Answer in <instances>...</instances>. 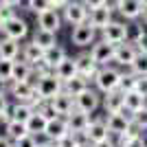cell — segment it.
<instances>
[{
    "instance_id": "obj_1",
    "label": "cell",
    "mask_w": 147,
    "mask_h": 147,
    "mask_svg": "<svg viewBox=\"0 0 147 147\" xmlns=\"http://www.w3.org/2000/svg\"><path fill=\"white\" fill-rule=\"evenodd\" d=\"M121 70L119 68H112V66H101L99 68V73L94 75V86H97L99 92H112V90H117L119 84H121Z\"/></svg>"
},
{
    "instance_id": "obj_2",
    "label": "cell",
    "mask_w": 147,
    "mask_h": 147,
    "mask_svg": "<svg viewBox=\"0 0 147 147\" xmlns=\"http://www.w3.org/2000/svg\"><path fill=\"white\" fill-rule=\"evenodd\" d=\"M61 16H64V22H68L70 26L84 24L90 18V9H88L81 0H70L64 9H61Z\"/></svg>"
},
{
    "instance_id": "obj_3",
    "label": "cell",
    "mask_w": 147,
    "mask_h": 147,
    "mask_svg": "<svg viewBox=\"0 0 147 147\" xmlns=\"http://www.w3.org/2000/svg\"><path fill=\"white\" fill-rule=\"evenodd\" d=\"M35 88L46 101H51L53 97H57V94L64 90V81H61L55 75V70H53V73H49V75H40V79L35 81Z\"/></svg>"
},
{
    "instance_id": "obj_4",
    "label": "cell",
    "mask_w": 147,
    "mask_h": 147,
    "mask_svg": "<svg viewBox=\"0 0 147 147\" xmlns=\"http://www.w3.org/2000/svg\"><path fill=\"white\" fill-rule=\"evenodd\" d=\"M105 123H108V129H110V134H114V136H121V134H125V132H129V129L134 127V121H132V112H127L125 108H123L121 112L108 114Z\"/></svg>"
},
{
    "instance_id": "obj_5",
    "label": "cell",
    "mask_w": 147,
    "mask_h": 147,
    "mask_svg": "<svg viewBox=\"0 0 147 147\" xmlns=\"http://www.w3.org/2000/svg\"><path fill=\"white\" fill-rule=\"evenodd\" d=\"M70 42H73L75 46H79V49H84V46H90V44L97 42V29H94L90 22H84V24L73 26Z\"/></svg>"
},
{
    "instance_id": "obj_6",
    "label": "cell",
    "mask_w": 147,
    "mask_h": 147,
    "mask_svg": "<svg viewBox=\"0 0 147 147\" xmlns=\"http://www.w3.org/2000/svg\"><path fill=\"white\" fill-rule=\"evenodd\" d=\"M7 88L11 92V97H16L22 103H31L37 94L35 84H31V81H7Z\"/></svg>"
},
{
    "instance_id": "obj_7",
    "label": "cell",
    "mask_w": 147,
    "mask_h": 147,
    "mask_svg": "<svg viewBox=\"0 0 147 147\" xmlns=\"http://www.w3.org/2000/svg\"><path fill=\"white\" fill-rule=\"evenodd\" d=\"M114 49H117V44L99 40V42H94L90 46V57L99 66H108V61H114Z\"/></svg>"
},
{
    "instance_id": "obj_8",
    "label": "cell",
    "mask_w": 147,
    "mask_h": 147,
    "mask_svg": "<svg viewBox=\"0 0 147 147\" xmlns=\"http://www.w3.org/2000/svg\"><path fill=\"white\" fill-rule=\"evenodd\" d=\"M101 40L110 44H123V42H129L127 40V24L125 22H119V20H112L110 24L101 31Z\"/></svg>"
},
{
    "instance_id": "obj_9",
    "label": "cell",
    "mask_w": 147,
    "mask_h": 147,
    "mask_svg": "<svg viewBox=\"0 0 147 147\" xmlns=\"http://www.w3.org/2000/svg\"><path fill=\"white\" fill-rule=\"evenodd\" d=\"M112 16H114V7H112L110 2H105V5L97 7V9H90V18H88V22H90L97 31H103L105 26L114 20Z\"/></svg>"
},
{
    "instance_id": "obj_10",
    "label": "cell",
    "mask_w": 147,
    "mask_h": 147,
    "mask_svg": "<svg viewBox=\"0 0 147 147\" xmlns=\"http://www.w3.org/2000/svg\"><path fill=\"white\" fill-rule=\"evenodd\" d=\"M99 105H101V97H99L97 90L86 88L81 94L75 97V108L81 110V112H86V114H92L94 110H99Z\"/></svg>"
},
{
    "instance_id": "obj_11",
    "label": "cell",
    "mask_w": 147,
    "mask_h": 147,
    "mask_svg": "<svg viewBox=\"0 0 147 147\" xmlns=\"http://www.w3.org/2000/svg\"><path fill=\"white\" fill-rule=\"evenodd\" d=\"M2 33H5L7 37H11V40H24L26 35H29V24H26L24 18H20V16H13V18H9L5 22V26H2Z\"/></svg>"
},
{
    "instance_id": "obj_12",
    "label": "cell",
    "mask_w": 147,
    "mask_h": 147,
    "mask_svg": "<svg viewBox=\"0 0 147 147\" xmlns=\"http://www.w3.org/2000/svg\"><path fill=\"white\" fill-rule=\"evenodd\" d=\"M61 22H64V16L59 13V9H53V7H51L46 11L37 13V26H40V29L57 33V31L61 29Z\"/></svg>"
},
{
    "instance_id": "obj_13",
    "label": "cell",
    "mask_w": 147,
    "mask_h": 147,
    "mask_svg": "<svg viewBox=\"0 0 147 147\" xmlns=\"http://www.w3.org/2000/svg\"><path fill=\"white\" fill-rule=\"evenodd\" d=\"M84 138L90 143H101L105 141V138H110V129H108V123H105V119H94V121H90V125H88V129L84 132Z\"/></svg>"
},
{
    "instance_id": "obj_14",
    "label": "cell",
    "mask_w": 147,
    "mask_h": 147,
    "mask_svg": "<svg viewBox=\"0 0 147 147\" xmlns=\"http://www.w3.org/2000/svg\"><path fill=\"white\" fill-rule=\"evenodd\" d=\"M136 55H138V49H136L134 42L117 44V49H114V61H117L119 66H125V68L132 66V61L136 59Z\"/></svg>"
},
{
    "instance_id": "obj_15",
    "label": "cell",
    "mask_w": 147,
    "mask_h": 147,
    "mask_svg": "<svg viewBox=\"0 0 147 147\" xmlns=\"http://www.w3.org/2000/svg\"><path fill=\"white\" fill-rule=\"evenodd\" d=\"M114 11H119V16H123L125 20H138L143 13V2L141 0H117Z\"/></svg>"
},
{
    "instance_id": "obj_16",
    "label": "cell",
    "mask_w": 147,
    "mask_h": 147,
    "mask_svg": "<svg viewBox=\"0 0 147 147\" xmlns=\"http://www.w3.org/2000/svg\"><path fill=\"white\" fill-rule=\"evenodd\" d=\"M68 132H70V125H68L66 117H53V119H49L46 129H44L46 138H51V141H59L61 136H66Z\"/></svg>"
},
{
    "instance_id": "obj_17",
    "label": "cell",
    "mask_w": 147,
    "mask_h": 147,
    "mask_svg": "<svg viewBox=\"0 0 147 147\" xmlns=\"http://www.w3.org/2000/svg\"><path fill=\"white\" fill-rule=\"evenodd\" d=\"M49 103L53 105V110H55L59 117H68V114L75 110V97H73V94H68L66 90H61L57 97L51 99Z\"/></svg>"
},
{
    "instance_id": "obj_18",
    "label": "cell",
    "mask_w": 147,
    "mask_h": 147,
    "mask_svg": "<svg viewBox=\"0 0 147 147\" xmlns=\"http://www.w3.org/2000/svg\"><path fill=\"white\" fill-rule=\"evenodd\" d=\"M66 121H68V125H70V132H73V134L84 136V132H86L88 125H90V114H86V112H81V110L75 108L66 117Z\"/></svg>"
},
{
    "instance_id": "obj_19",
    "label": "cell",
    "mask_w": 147,
    "mask_h": 147,
    "mask_svg": "<svg viewBox=\"0 0 147 147\" xmlns=\"http://www.w3.org/2000/svg\"><path fill=\"white\" fill-rule=\"evenodd\" d=\"M123 108H125V92H121L117 88V90L105 92V94H103V110H105V114L121 112Z\"/></svg>"
},
{
    "instance_id": "obj_20",
    "label": "cell",
    "mask_w": 147,
    "mask_h": 147,
    "mask_svg": "<svg viewBox=\"0 0 147 147\" xmlns=\"http://www.w3.org/2000/svg\"><path fill=\"white\" fill-rule=\"evenodd\" d=\"M75 59H77V70H79L81 77H86L88 81L94 79V75L99 73V68H101V66L90 57V53H81V55H77Z\"/></svg>"
},
{
    "instance_id": "obj_21",
    "label": "cell",
    "mask_w": 147,
    "mask_h": 147,
    "mask_svg": "<svg viewBox=\"0 0 147 147\" xmlns=\"http://www.w3.org/2000/svg\"><path fill=\"white\" fill-rule=\"evenodd\" d=\"M147 105V97L143 94L141 90H129V92H125V110L127 112H138L141 108H145Z\"/></svg>"
},
{
    "instance_id": "obj_22",
    "label": "cell",
    "mask_w": 147,
    "mask_h": 147,
    "mask_svg": "<svg viewBox=\"0 0 147 147\" xmlns=\"http://www.w3.org/2000/svg\"><path fill=\"white\" fill-rule=\"evenodd\" d=\"M55 75L59 77L61 81H64V84H66L68 79L77 77V75H79V70H77V59H70V57H66V59H64L59 66L55 68Z\"/></svg>"
},
{
    "instance_id": "obj_23",
    "label": "cell",
    "mask_w": 147,
    "mask_h": 147,
    "mask_svg": "<svg viewBox=\"0 0 147 147\" xmlns=\"http://www.w3.org/2000/svg\"><path fill=\"white\" fill-rule=\"evenodd\" d=\"M33 42H35L42 51H46V49H51V46H55V44H57V33L37 26V31L33 33Z\"/></svg>"
},
{
    "instance_id": "obj_24",
    "label": "cell",
    "mask_w": 147,
    "mask_h": 147,
    "mask_svg": "<svg viewBox=\"0 0 147 147\" xmlns=\"http://www.w3.org/2000/svg\"><path fill=\"white\" fill-rule=\"evenodd\" d=\"M31 75H33V66L29 61H18L13 59V75H11V81H31Z\"/></svg>"
},
{
    "instance_id": "obj_25",
    "label": "cell",
    "mask_w": 147,
    "mask_h": 147,
    "mask_svg": "<svg viewBox=\"0 0 147 147\" xmlns=\"http://www.w3.org/2000/svg\"><path fill=\"white\" fill-rule=\"evenodd\" d=\"M18 53H20L18 40H11L7 35L0 40V57H5V59H18Z\"/></svg>"
},
{
    "instance_id": "obj_26",
    "label": "cell",
    "mask_w": 147,
    "mask_h": 147,
    "mask_svg": "<svg viewBox=\"0 0 147 147\" xmlns=\"http://www.w3.org/2000/svg\"><path fill=\"white\" fill-rule=\"evenodd\" d=\"M5 134L11 138V141H18V138H22V136L29 134V127H26L24 121H16V119H11V121L5 125Z\"/></svg>"
},
{
    "instance_id": "obj_27",
    "label": "cell",
    "mask_w": 147,
    "mask_h": 147,
    "mask_svg": "<svg viewBox=\"0 0 147 147\" xmlns=\"http://www.w3.org/2000/svg\"><path fill=\"white\" fill-rule=\"evenodd\" d=\"M66 57H68V55H66V49H64V46H59V44H55V46H51V49L44 51V59L53 66V70H55V68L59 66Z\"/></svg>"
},
{
    "instance_id": "obj_28",
    "label": "cell",
    "mask_w": 147,
    "mask_h": 147,
    "mask_svg": "<svg viewBox=\"0 0 147 147\" xmlns=\"http://www.w3.org/2000/svg\"><path fill=\"white\" fill-rule=\"evenodd\" d=\"M22 59L24 61H29L31 66H35L40 59H44V51L37 46L33 40H31L29 44H24V49H22Z\"/></svg>"
},
{
    "instance_id": "obj_29",
    "label": "cell",
    "mask_w": 147,
    "mask_h": 147,
    "mask_svg": "<svg viewBox=\"0 0 147 147\" xmlns=\"http://www.w3.org/2000/svg\"><path fill=\"white\" fill-rule=\"evenodd\" d=\"M46 123H49V119L44 117L42 112H33L31 114V119L26 121V127H29V134H44V129H46Z\"/></svg>"
},
{
    "instance_id": "obj_30",
    "label": "cell",
    "mask_w": 147,
    "mask_h": 147,
    "mask_svg": "<svg viewBox=\"0 0 147 147\" xmlns=\"http://www.w3.org/2000/svg\"><path fill=\"white\" fill-rule=\"evenodd\" d=\"M86 88H90V86H88V79L81 77V75H77V77H73V79H68L66 84H64V90H66L68 94H73V97L81 94Z\"/></svg>"
},
{
    "instance_id": "obj_31",
    "label": "cell",
    "mask_w": 147,
    "mask_h": 147,
    "mask_svg": "<svg viewBox=\"0 0 147 147\" xmlns=\"http://www.w3.org/2000/svg\"><path fill=\"white\" fill-rule=\"evenodd\" d=\"M11 108H13V119H16V121H24V123L29 121L31 114L35 112L31 103H22V101H18V103L11 105Z\"/></svg>"
},
{
    "instance_id": "obj_32",
    "label": "cell",
    "mask_w": 147,
    "mask_h": 147,
    "mask_svg": "<svg viewBox=\"0 0 147 147\" xmlns=\"http://www.w3.org/2000/svg\"><path fill=\"white\" fill-rule=\"evenodd\" d=\"M138 79H141V77H138L136 73H132V70H129V73H123V75H121V84H119V90H121V92L136 90Z\"/></svg>"
},
{
    "instance_id": "obj_33",
    "label": "cell",
    "mask_w": 147,
    "mask_h": 147,
    "mask_svg": "<svg viewBox=\"0 0 147 147\" xmlns=\"http://www.w3.org/2000/svg\"><path fill=\"white\" fill-rule=\"evenodd\" d=\"M129 70L136 73L138 77H147V53H141V51H138V55H136V59L132 61Z\"/></svg>"
},
{
    "instance_id": "obj_34",
    "label": "cell",
    "mask_w": 147,
    "mask_h": 147,
    "mask_svg": "<svg viewBox=\"0 0 147 147\" xmlns=\"http://www.w3.org/2000/svg\"><path fill=\"white\" fill-rule=\"evenodd\" d=\"M11 75H13V59L0 57V84L11 81Z\"/></svg>"
},
{
    "instance_id": "obj_35",
    "label": "cell",
    "mask_w": 147,
    "mask_h": 147,
    "mask_svg": "<svg viewBox=\"0 0 147 147\" xmlns=\"http://www.w3.org/2000/svg\"><path fill=\"white\" fill-rule=\"evenodd\" d=\"M26 2V9H29L31 13H42L46 11V9H51V0H24Z\"/></svg>"
},
{
    "instance_id": "obj_36",
    "label": "cell",
    "mask_w": 147,
    "mask_h": 147,
    "mask_svg": "<svg viewBox=\"0 0 147 147\" xmlns=\"http://www.w3.org/2000/svg\"><path fill=\"white\" fill-rule=\"evenodd\" d=\"M132 121H134V127H138L141 132H145L147 129V105L132 114Z\"/></svg>"
},
{
    "instance_id": "obj_37",
    "label": "cell",
    "mask_w": 147,
    "mask_h": 147,
    "mask_svg": "<svg viewBox=\"0 0 147 147\" xmlns=\"http://www.w3.org/2000/svg\"><path fill=\"white\" fill-rule=\"evenodd\" d=\"M81 138H84V136L73 134V132H68L66 136H61L59 141H55V143H57V147H77V143H79Z\"/></svg>"
},
{
    "instance_id": "obj_38",
    "label": "cell",
    "mask_w": 147,
    "mask_h": 147,
    "mask_svg": "<svg viewBox=\"0 0 147 147\" xmlns=\"http://www.w3.org/2000/svg\"><path fill=\"white\" fill-rule=\"evenodd\" d=\"M16 16V11H13V7L11 5H5L2 0H0V31H2V26H5V22L9 18H13Z\"/></svg>"
},
{
    "instance_id": "obj_39",
    "label": "cell",
    "mask_w": 147,
    "mask_h": 147,
    "mask_svg": "<svg viewBox=\"0 0 147 147\" xmlns=\"http://www.w3.org/2000/svg\"><path fill=\"white\" fill-rule=\"evenodd\" d=\"M13 147H37V138L35 134H26L18 141H13Z\"/></svg>"
},
{
    "instance_id": "obj_40",
    "label": "cell",
    "mask_w": 147,
    "mask_h": 147,
    "mask_svg": "<svg viewBox=\"0 0 147 147\" xmlns=\"http://www.w3.org/2000/svg\"><path fill=\"white\" fill-rule=\"evenodd\" d=\"M134 44H136V49L141 51V53H147V31H143V35L138 37Z\"/></svg>"
},
{
    "instance_id": "obj_41",
    "label": "cell",
    "mask_w": 147,
    "mask_h": 147,
    "mask_svg": "<svg viewBox=\"0 0 147 147\" xmlns=\"http://www.w3.org/2000/svg\"><path fill=\"white\" fill-rule=\"evenodd\" d=\"M11 119H13V108L9 105L7 110H2V112H0V123H5V125H7V123L11 121Z\"/></svg>"
},
{
    "instance_id": "obj_42",
    "label": "cell",
    "mask_w": 147,
    "mask_h": 147,
    "mask_svg": "<svg viewBox=\"0 0 147 147\" xmlns=\"http://www.w3.org/2000/svg\"><path fill=\"white\" fill-rule=\"evenodd\" d=\"M84 5L88 7V9H97V7H101V5H105L108 0H81Z\"/></svg>"
},
{
    "instance_id": "obj_43",
    "label": "cell",
    "mask_w": 147,
    "mask_h": 147,
    "mask_svg": "<svg viewBox=\"0 0 147 147\" xmlns=\"http://www.w3.org/2000/svg\"><path fill=\"white\" fill-rule=\"evenodd\" d=\"M68 2H70V0H51V7H53V9H64V7L68 5Z\"/></svg>"
},
{
    "instance_id": "obj_44",
    "label": "cell",
    "mask_w": 147,
    "mask_h": 147,
    "mask_svg": "<svg viewBox=\"0 0 147 147\" xmlns=\"http://www.w3.org/2000/svg\"><path fill=\"white\" fill-rule=\"evenodd\" d=\"M9 108V101H7V92L5 90H0V112L7 110Z\"/></svg>"
},
{
    "instance_id": "obj_45",
    "label": "cell",
    "mask_w": 147,
    "mask_h": 147,
    "mask_svg": "<svg viewBox=\"0 0 147 147\" xmlns=\"http://www.w3.org/2000/svg\"><path fill=\"white\" fill-rule=\"evenodd\" d=\"M136 90H141L143 94L147 97V77H141V79H138V86H136Z\"/></svg>"
},
{
    "instance_id": "obj_46",
    "label": "cell",
    "mask_w": 147,
    "mask_h": 147,
    "mask_svg": "<svg viewBox=\"0 0 147 147\" xmlns=\"http://www.w3.org/2000/svg\"><path fill=\"white\" fill-rule=\"evenodd\" d=\"M0 147H13V141L9 136H0Z\"/></svg>"
},
{
    "instance_id": "obj_47",
    "label": "cell",
    "mask_w": 147,
    "mask_h": 147,
    "mask_svg": "<svg viewBox=\"0 0 147 147\" xmlns=\"http://www.w3.org/2000/svg\"><path fill=\"white\" fill-rule=\"evenodd\" d=\"M94 147H117V143H112L110 138H105V141H101V143H97Z\"/></svg>"
},
{
    "instance_id": "obj_48",
    "label": "cell",
    "mask_w": 147,
    "mask_h": 147,
    "mask_svg": "<svg viewBox=\"0 0 147 147\" xmlns=\"http://www.w3.org/2000/svg\"><path fill=\"white\" fill-rule=\"evenodd\" d=\"M77 147H94V143H90V141H86V138H81L79 143H77Z\"/></svg>"
},
{
    "instance_id": "obj_49",
    "label": "cell",
    "mask_w": 147,
    "mask_h": 147,
    "mask_svg": "<svg viewBox=\"0 0 147 147\" xmlns=\"http://www.w3.org/2000/svg\"><path fill=\"white\" fill-rule=\"evenodd\" d=\"M2 2H5V5H11V7H18L22 0H2Z\"/></svg>"
},
{
    "instance_id": "obj_50",
    "label": "cell",
    "mask_w": 147,
    "mask_h": 147,
    "mask_svg": "<svg viewBox=\"0 0 147 147\" xmlns=\"http://www.w3.org/2000/svg\"><path fill=\"white\" fill-rule=\"evenodd\" d=\"M141 20H143V24H147V7H143V13H141Z\"/></svg>"
},
{
    "instance_id": "obj_51",
    "label": "cell",
    "mask_w": 147,
    "mask_h": 147,
    "mask_svg": "<svg viewBox=\"0 0 147 147\" xmlns=\"http://www.w3.org/2000/svg\"><path fill=\"white\" fill-rule=\"evenodd\" d=\"M141 2H143V7H147V0H141Z\"/></svg>"
}]
</instances>
